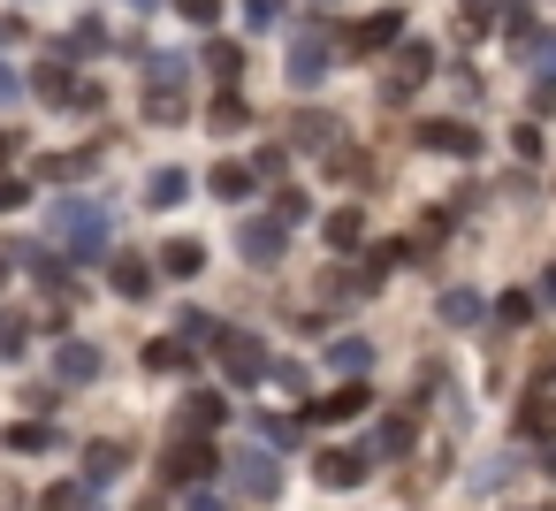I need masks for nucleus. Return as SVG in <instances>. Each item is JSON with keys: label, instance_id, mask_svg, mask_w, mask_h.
<instances>
[{"label": "nucleus", "instance_id": "obj_32", "mask_svg": "<svg viewBox=\"0 0 556 511\" xmlns=\"http://www.w3.org/2000/svg\"><path fill=\"white\" fill-rule=\"evenodd\" d=\"M206 123H214L222 138H229V130H244V123H252V108H244V92H222V100L206 108Z\"/></svg>", "mask_w": 556, "mask_h": 511}, {"label": "nucleus", "instance_id": "obj_20", "mask_svg": "<svg viewBox=\"0 0 556 511\" xmlns=\"http://www.w3.org/2000/svg\"><path fill=\"white\" fill-rule=\"evenodd\" d=\"M412 443H419V420H412V412H389V420L374 427V443H366V450H374V458H404Z\"/></svg>", "mask_w": 556, "mask_h": 511}, {"label": "nucleus", "instance_id": "obj_14", "mask_svg": "<svg viewBox=\"0 0 556 511\" xmlns=\"http://www.w3.org/2000/svg\"><path fill=\"white\" fill-rule=\"evenodd\" d=\"M153 275H161V267H153V260H138V252H115V260H108V290H115V298H130V306H138V298H153Z\"/></svg>", "mask_w": 556, "mask_h": 511}, {"label": "nucleus", "instance_id": "obj_47", "mask_svg": "<svg viewBox=\"0 0 556 511\" xmlns=\"http://www.w3.org/2000/svg\"><path fill=\"white\" fill-rule=\"evenodd\" d=\"M533 62H541V70L556 77V39H541V47H533Z\"/></svg>", "mask_w": 556, "mask_h": 511}, {"label": "nucleus", "instance_id": "obj_22", "mask_svg": "<svg viewBox=\"0 0 556 511\" xmlns=\"http://www.w3.org/2000/svg\"><path fill=\"white\" fill-rule=\"evenodd\" d=\"M518 435H556V382H541V389L518 404Z\"/></svg>", "mask_w": 556, "mask_h": 511}, {"label": "nucleus", "instance_id": "obj_51", "mask_svg": "<svg viewBox=\"0 0 556 511\" xmlns=\"http://www.w3.org/2000/svg\"><path fill=\"white\" fill-rule=\"evenodd\" d=\"M130 9H161V0H130Z\"/></svg>", "mask_w": 556, "mask_h": 511}, {"label": "nucleus", "instance_id": "obj_34", "mask_svg": "<svg viewBox=\"0 0 556 511\" xmlns=\"http://www.w3.org/2000/svg\"><path fill=\"white\" fill-rule=\"evenodd\" d=\"M275 222H282V229H305V222H313V199H305V191H275Z\"/></svg>", "mask_w": 556, "mask_h": 511}, {"label": "nucleus", "instance_id": "obj_50", "mask_svg": "<svg viewBox=\"0 0 556 511\" xmlns=\"http://www.w3.org/2000/svg\"><path fill=\"white\" fill-rule=\"evenodd\" d=\"M9 153H16V138H0V161H9Z\"/></svg>", "mask_w": 556, "mask_h": 511}, {"label": "nucleus", "instance_id": "obj_41", "mask_svg": "<svg viewBox=\"0 0 556 511\" xmlns=\"http://www.w3.org/2000/svg\"><path fill=\"white\" fill-rule=\"evenodd\" d=\"M16 100H31V77H16V70H9V62H0V115H9V108H16Z\"/></svg>", "mask_w": 556, "mask_h": 511}, {"label": "nucleus", "instance_id": "obj_2", "mask_svg": "<svg viewBox=\"0 0 556 511\" xmlns=\"http://www.w3.org/2000/svg\"><path fill=\"white\" fill-rule=\"evenodd\" d=\"M222 473H229V488H237L244 503H275V496H282V465H275L267 443H229Z\"/></svg>", "mask_w": 556, "mask_h": 511}, {"label": "nucleus", "instance_id": "obj_21", "mask_svg": "<svg viewBox=\"0 0 556 511\" xmlns=\"http://www.w3.org/2000/svg\"><path fill=\"white\" fill-rule=\"evenodd\" d=\"M123 473H130V450H123V443H92V450H85V481H92V488H108V481H123Z\"/></svg>", "mask_w": 556, "mask_h": 511}, {"label": "nucleus", "instance_id": "obj_46", "mask_svg": "<svg viewBox=\"0 0 556 511\" xmlns=\"http://www.w3.org/2000/svg\"><path fill=\"white\" fill-rule=\"evenodd\" d=\"M510 146H518L526 161H541V130H533V123H518V130H510Z\"/></svg>", "mask_w": 556, "mask_h": 511}, {"label": "nucleus", "instance_id": "obj_37", "mask_svg": "<svg viewBox=\"0 0 556 511\" xmlns=\"http://www.w3.org/2000/svg\"><path fill=\"white\" fill-rule=\"evenodd\" d=\"M199 336H222V328H214V313L184 306V313H176V344H199Z\"/></svg>", "mask_w": 556, "mask_h": 511}, {"label": "nucleus", "instance_id": "obj_35", "mask_svg": "<svg viewBox=\"0 0 556 511\" xmlns=\"http://www.w3.org/2000/svg\"><path fill=\"white\" fill-rule=\"evenodd\" d=\"M495 321H503V328H526V321H533V290H503V298H495Z\"/></svg>", "mask_w": 556, "mask_h": 511}, {"label": "nucleus", "instance_id": "obj_26", "mask_svg": "<svg viewBox=\"0 0 556 511\" xmlns=\"http://www.w3.org/2000/svg\"><path fill=\"white\" fill-rule=\"evenodd\" d=\"M184 77H191L184 54H146V92H184Z\"/></svg>", "mask_w": 556, "mask_h": 511}, {"label": "nucleus", "instance_id": "obj_28", "mask_svg": "<svg viewBox=\"0 0 556 511\" xmlns=\"http://www.w3.org/2000/svg\"><path fill=\"white\" fill-rule=\"evenodd\" d=\"M328 366H336V374H351V382H358V374H366V366H374V344H366V336H336V344H328Z\"/></svg>", "mask_w": 556, "mask_h": 511}, {"label": "nucleus", "instance_id": "obj_30", "mask_svg": "<svg viewBox=\"0 0 556 511\" xmlns=\"http://www.w3.org/2000/svg\"><path fill=\"white\" fill-rule=\"evenodd\" d=\"M184 366H191V344H176V336L146 344V374H184Z\"/></svg>", "mask_w": 556, "mask_h": 511}, {"label": "nucleus", "instance_id": "obj_38", "mask_svg": "<svg viewBox=\"0 0 556 511\" xmlns=\"http://www.w3.org/2000/svg\"><path fill=\"white\" fill-rule=\"evenodd\" d=\"M260 435H267V450H290V443L305 435V420H282V412H267V420H260Z\"/></svg>", "mask_w": 556, "mask_h": 511}, {"label": "nucleus", "instance_id": "obj_42", "mask_svg": "<svg viewBox=\"0 0 556 511\" xmlns=\"http://www.w3.org/2000/svg\"><path fill=\"white\" fill-rule=\"evenodd\" d=\"M244 24H252V32H275V24H282V0H244Z\"/></svg>", "mask_w": 556, "mask_h": 511}, {"label": "nucleus", "instance_id": "obj_44", "mask_svg": "<svg viewBox=\"0 0 556 511\" xmlns=\"http://www.w3.org/2000/svg\"><path fill=\"white\" fill-rule=\"evenodd\" d=\"M100 47H108L100 24H77V32H70V54H100Z\"/></svg>", "mask_w": 556, "mask_h": 511}, {"label": "nucleus", "instance_id": "obj_43", "mask_svg": "<svg viewBox=\"0 0 556 511\" xmlns=\"http://www.w3.org/2000/svg\"><path fill=\"white\" fill-rule=\"evenodd\" d=\"M282 169H290V146H260L252 153V176H282Z\"/></svg>", "mask_w": 556, "mask_h": 511}, {"label": "nucleus", "instance_id": "obj_15", "mask_svg": "<svg viewBox=\"0 0 556 511\" xmlns=\"http://www.w3.org/2000/svg\"><path fill=\"white\" fill-rule=\"evenodd\" d=\"M320 488H358L366 473H374V450H320Z\"/></svg>", "mask_w": 556, "mask_h": 511}, {"label": "nucleus", "instance_id": "obj_19", "mask_svg": "<svg viewBox=\"0 0 556 511\" xmlns=\"http://www.w3.org/2000/svg\"><path fill=\"white\" fill-rule=\"evenodd\" d=\"M184 199H191V176H184L176 161L146 176V207H153V214H168V207H184Z\"/></svg>", "mask_w": 556, "mask_h": 511}, {"label": "nucleus", "instance_id": "obj_49", "mask_svg": "<svg viewBox=\"0 0 556 511\" xmlns=\"http://www.w3.org/2000/svg\"><path fill=\"white\" fill-rule=\"evenodd\" d=\"M541 298H548V306H556V267H548V275H541Z\"/></svg>", "mask_w": 556, "mask_h": 511}, {"label": "nucleus", "instance_id": "obj_17", "mask_svg": "<svg viewBox=\"0 0 556 511\" xmlns=\"http://www.w3.org/2000/svg\"><path fill=\"white\" fill-rule=\"evenodd\" d=\"M222 420H229V397H222V389H199V397L176 404V427H184V435H206V427H222Z\"/></svg>", "mask_w": 556, "mask_h": 511}, {"label": "nucleus", "instance_id": "obj_4", "mask_svg": "<svg viewBox=\"0 0 556 511\" xmlns=\"http://www.w3.org/2000/svg\"><path fill=\"white\" fill-rule=\"evenodd\" d=\"M222 458H229V450H214L206 435H176V443L161 450V481H168V488H199L206 473H222Z\"/></svg>", "mask_w": 556, "mask_h": 511}, {"label": "nucleus", "instance_id": "obj_6", "mask_svg": "<svg viewBox=\"0 0 556 511\" xmlns=\"http://www.w3.org/2000/svg\"><path fill=\"white\" fill-rule=\"evenodd\" d=\"M237 252H244L252 267H282V260H290V229H282L275 214H252V222H237Z\"/></svg>", "mask_w": 556, "mask_h": 511}, {"label": "nucleus", "instance_id": "obj_33", "mask_svg": "<svg viewBox=\"0 0 556 511\" xmlns=\"http://www.w3.org/2000/svg\"><path fill=\"white\" fill-rule=\"evenodd\" d=\"M24 344H31V313H9V306H0V359H24Z\"/></svg>", "mask_w": 556, "mask_h": 511}, {"label": "nucleus", "instance_id": "obj_25", "mask_svg": "<svg viewBox=\"0 0 556 511\" xmlns=\"http://www.w3.org/2000/svg\"><path fill=\"white\" fill-rule=\"evenodd\" d=\"M495 16H510V0H457V32L465 39H488Z\"/></svg>", "mask_w": 556, "mask_h": 511}, {"label": "nucleus", "instance_id": "obj_12", "mask_svg": "<svg viewBox=\"0 0 556 511\" xmlns=\"http://www.w3.org/2000/svg\"><path fill=\"white\" fill-rule=\"evenodd\" d=\"M366 404H374V389H366V382H343V389L313 397V404H305V420H313V427H336V420H358Z\"/></svg>", "mask_w": 556, "mask_h": 511}, {"label": "nucleus", "instance_id": "obj_16", "mask_svg": "<svg viewBox=\"0 0 556 511\" xmlns=\"http://www.w3.org/2000/svg\"><path fill=\"white\" fill-rule=\"evenodd\" d=\"M153 267L176 275V283H191V275H206V245H199V237H168V245L153 252Z\"/></svg>", "mask_w": 556, "mask_h": 511}, {"label": "nucleus", "instance_id": "obj_24", "mask_svg": "<svg viewBox=\"0 0 556 511\" xmlns=\"http://www.w3.org/2000/svg\"><path fill=\"white\" fill-rule=\"evenodd\" d=\"M252 184H260V176H252V161H222V169L206 176V191H214L222 207H229V199H252Z\"/></svg>", "mask_w": 556, "mask_h": 511}, {"label": "nucleus", "instance_id": "obj_18", "mask_svg": "<svg viewBox=\"0 0 556 511\" xmlns=\"http://www.w3.org/2000/svg\"><path fill=\"white\" fill-rule=\"evenodd\" d=\"M0 443H9L16 458H47V450L62 443V427H54V420H16V427H9V435H0Z\"/></svg>", "mask_w": 556, "mask_h": 511}, {"label": "nucleus", "instance_id": "obj_48", "mask_svg": "<svg viewBox=\"0 0 556 511\" xmlns=\"http://www.w3.org/2000/svg\"><path fill=\"white\" fill-rule=\"evenodd\" d=\"M184 511H229V503H222V496H206V488H199V496H191V503H184Z\"/></svg>", "mask_w": 556, "mask_h": 511}, {"label": "nucleus", "instance_id": "obj_9", "mask_svg": "<svg viewBox=\"0 0 556 511\" xmlns=\"http://www.w3.org/2000/svg\"><path fill=\"white\" fill-rule=\"evenodd\" d=\"M343 47H351L358 62H366V54H396V47H404V16H396V9H381V16H366V24H351V32H343Z\"/></svg>", "mask_w": 556, "mask_h": 511}, {"label": "nucleus", "instance_id": "obj_39", "mask_svg": "<svg viewBox=\"0 0 556 511\" xmlns=\"http://www.w3.org/2000/svg\"><path fill=\"white\" fill-rule=\"evenodd\" d=\"M176 16L199 24V32H214V24H222V0H176Z\"/></svg>", "mask_w": 556, "mask_h": 511}, {"label": "nucleus", "instance_id": "obj_27", "mask_svg": "<svg viewBox=\"0 0 556 511\" xmlns=\"http://www.w3.org/2000/svg\"><path fill=\"white\" fill-rule=\"evenodd\" d=\"M320 229H328V245H336V252H358V245H366V214H358V207H336Z\"/></svg>", "mask_w": 556, "mask_h": 511}, {"label": "nucleus", "instance_id": "obj_1", "mask_svg": "<svg viewBox=\"0 0 556 511\" xmlns=\"http://www.w3.org/2000/svg\"><path fill=\"white\" fill-rule=\"evenodd\" d=\"M47 237H54L70 260H115V252H108V245H115L108 199H54V207H47Z\"/></svg>", "mask_w": 556, "mask_h": 511}, {"label": "nucleus", "instance_id": "obj_7", "mask_svg": "<svg viewBox=\"0 0 556 511\" xmlns=\"http://www.w3.org/2000/svg\"><path fill=\"white\" fill-rule=\"evenodd\" d=\"M434 62H442V54H434L427 39H404V47L389 54V100H412V92L434 77Z\"/></svg>", "mask_w": 556, "mask_h": 511}, {"label": "nucleus", "instance_id": "obj_3", "mask_svg": "<svg viewBox=\"0 0 556 511\" xmlns=\"http://www.w3.org/2000/svg\"><path fill=\"white\" fill-rule=\"evenodd\" d=\"M214 366L229 374V389H260V382L275 374V359H267V344H260L252 328H222V336H214Z\"/></svg>", "mask_w": 556, "mask_h": 511}, {"label": "nucleus", "instance_id": "obj_29", "mask_svg": "<svg viewBox=\"0 0 556 511\" xmlns=\"http://www.w3.org/2000/svg\"><path fill=\"white\" fill-rule=\"evenodd\" d=\"M442 321L450 328H472V321H488V298L480 290H442Z\"/></svg>", "mask_w": 556, "mask_h": 511}, {"label": "nucleus", "instance_id": "obj_40", "mask_svg": "<svg viewBox=\"0 0 556 511\" xmlns=\"http://www.w3.org/2000/svg\"><path fill=\"white\" fill-rule=\"evenodd\" d=\"M267 382H275V389H290V397H305V382H313V374H305L298 359H275V374H267Z\"/></svg>", "mask_w": 556, "mask_h": 511}, {"label": "nucleus", "instance_id": "obj_45", "mask_svg": "<svg viewBox=\"0 0 556 511\" xmlns=\"http://www.w3.org/2000/svg\"><path fill=\"white\" fill-rule=\"evenodd\" d=\"M16 207H31V184H16V176H0V214H16Z\"/></svg>", "mask_w": 556, "mask_h": 511}, {"label": "nucleus", "instance_id": "obj_23", "mask_svg": "<svg viewBox=\"0 0 556 511\" xmlns=\"http://www.w3.org/2000/svg\"><path fill=\"white\" fill-rule=\"evenodd\" d=\"M214 77H222V92H237V77H244V47L237 39H206V54H199Z\"/></svg>", "mask_w": 556, "mask_h": 511}, {"label": "nucleus", "instance_id": "obj_8", "mask_svg": "<svg viewBox=\"0 0 556 511\" xmlns=\"http://www.w3.org/2000/svg\"><path fill=\"white\" fill-rule=\"evenodd\" d=\"M100 374H108V351L85 344V336H62V351H54V389H85V382H100Z\"/></svg>", "mask_w": 556, "mask_h": 511}, {"label": "nucleus", "instance_id": "obj_10", "mask_svg": "<svg viewBox=\"0 0 556 511\" xmlns=\"http://www.w3.org/2000/svg\"><path fill=\"white\" fill-rule=\"evenodd\" d=\"M336 138H343V123H336L328 108H298V115H290V146H298V153H336Z\"/></svg>", "mask_w": 556, "mask_h": 511}, {"label": "nucleus", "instance_id": "obj_52", "mask_svg": "<svg viewBox=\"0 0 556 511\" xmlns=\"http://www.w3.org/2000/svg\"><path fill=\"white\" fill-rule=\"evenodd\" d=\"M0 283H9V252H0Z\"/></svg>", "mask_w": 556, "mask_h": 511}, {"label": "nucleus", "instance_id": "obj_36", "mask_svg": "<svg viewBox=\"0 0 556 511\" xmlns=\"http://www.w3.org/2000/svg\"><path fill=\"white\" fill-rule=\"evenodd\" d=\"M146 115H153V123H184L191 100H184V92H146Z\"/></svg>", "mask_w": 556, "mask_h": 511}, {"label": "nucleus", "instance_id": "obj_13", "mask_svg": "<svg viewBox=\"0 0 556 511\" xmlns=\"http://www.w3.org/2000/svg\"><path fill=\"white\" fill-rule=\"evenodd\" d=\"M31 100H47V108H77L85 85H77L70 62H39V70H31Z\"/></svg>", "mask_w": 556, "mask_h": 511}, {"label": "nucleus", "instance_id": "obj_5", "mask_svg": "<svg viewBox=\"0 0 556 511\" xmlns=\"http://www.w3.org/2000/svg\"><path fill=\"white\" fill-rule=\"evenodd\" d=\"M328 62H336V47H328V32H320V24H305V32L290 39V62H282V77H290L298 92H313V85L328 77Z\"/></svg>", "mask_w": 556, "mask_h": 511}, {"label": "nucleus", "instance_id": "obj_31", "mask_svg": "<svg viewBox=\"0 0 556 511\" xmlns=\"http://www.w3.org/2000/svg\"><path fill=\"white\" fill-rule=\"evenodd\" d=\"M39 511H92V481H54L39 496Z\"/></svg>", "mask_w": 556, "mask_h": 511}, {"label": "nucleus", "instance_id": "obj_11", "mask_svg": "<svg viewBox=\"0 0 556 511\" xmlns=\"http://www.w3.org/2000/svg\"><path fill=\"white\" fill-rule=\"evenodd\" d=\"M412 138H419L427 153H450V161H472V153H480V130H472V123H450V115H442V123H419Z\"/></svg>", "mask_w": 556, "mask_h": 511}]
</instances>
